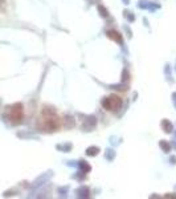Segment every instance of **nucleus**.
<instances>
[{
	"label": "nucleus",
	"instance_id": "nucleus-5",
	"mask_svg": "<svg viewBox=\"0 0 176 199\" xmlns=\"http://www.w3.org/2000/svg\"><path fill=\"white\" fill-rule=\"evenodd\" d=\"M95 125H97V118H95L94 115H89V117H86V119L83 121V130H85V132H90Z\"/></svg>",
	"mask_w": 176,
	"mask_h": 199
},
{
	"label": "nucleus",
	"instance_id": "nucleus-8",
	"mask_svg": "<svg viewBox=\"0 0 176 199\" xmlns=\"http://www.w3.org/2000/svg\"><path fill=\"white\" fill-rule=\"evenodd\" d=\"M160 126H162L163 132H166V133H172V130H174V125H172L168 119H163Z\"/></svg>",
	"mask_w": 176,
	"mask_h": 199
},
{
	"label": "nucleus",
	"instance_id": "nucleus-10",
	"mask_svg": "<svg viewBox=\"0 0 176 199\" xmlns=\"http://www.w3.org/2000/svg\"><path fill=\"white\" fill-rule=\"evenodd\" d=\"M72 147H73V145L69 143V142L68 143H62V145H56V149L62 151V153H68V151H70Z\"/></svg>",
	"mask_w": 176,
	"mask_h": 199
},
{
	"label": "nucleus",
	"instance_id": "nucleus-19",
	"mask_svg": "<svg viewBox=\"0 0 176 199\" xmlns=\"http://www.w3.org/2000/svg\"><path fill=\"white\" fill-rule=\"evenodd\" d=\"M66 193H68V187H60L58 189V194H61L62 197H66Z\"/></svg>",
	"mask_w": 176,
	"mask_h": 199
},
{
	"label": "nucleus",
	"instance_id": "nucleus-9",
	"mask_svg": "<svg viewBox=\"0 0 176 199\" xmlns=\"http://www.w3.org/2000/svg\"><path fill=\"white\" fill-rule=\"evenodd\" d=\"M78 166H80V169H81V173H83V174H86V173H89L91 170V166L87 163L86 161H83V159H81V161L78 162Z\"/></svg>",
	"mask_w": 176,
	"mask_h": 199
},
{
	"label": "nucleus",
	"instance_id": "nucleus-11",
	"mask_svg": "<svg viewBox=\"0 0 176 199\" xmlns=\"http://www.w3.org/2000/svg\"><path fill=\"white\" fill-rule=\"evenodd\" d=\"M98 153H100V147H97V146H90L86 149L87 157H95V155H98Z\"/></svg>",
	"mask_w": 176,
	"mask_h": 199
},
{
	"label": "nucleus",
	"instance_id": "nucleus-15",
	"mask_svg": "<svg viewBox=\"0 0 176 199\" xmlns=\"http://www.w3.org/2000/svg\"><path fill=\"white\" fill-rule=\"evenodd\" d=\"M98 12H100V15H101L102 17H109V11L106 9L103 5L98 4Z\"/></svg>",
	"mask_w": 176,
	"mask_h": 199
},
{
	"label": "nucleus",
	"instance_id": "nucleus-27",
	"mask_svg": "<svg viewBox=\"0 0 176 199\" xmlns=\"http://www.w3.org/2000/svg\"><path fill=\"white\" fill-rule=\"evenodd\" d=\"M172 146H174L175 149H176V142H172Z\"/></svg>",
	"mask_w": 176,
	"mask_h": 199
},
{
	"label": "nucleus",
	"instance_id": "nucleus-14",
	"mask_svg": "<svg viewBox=\"0 0 176 199\" xmlns=\"http://www.w3.org/2000/svg\"><path fill=\"white\" fill-rule=\"evenodd\" d=\"M65 128L66 129H69V128H74V118L72 117V115H66L65 117Z\"/></svg>",
	"mask_w": 176,
	"mask_h": 199
},
{
	"label": "nucleus",
	"instance_id": "nucleus-17",
	"mask_svg": "<svg viewBox=\"0 0 176 199\" xmlns=\"http://www.w3.org/2000/svg\"><path fill=\"white\" fill-rule=\"evenodd\" d=\"M138 7L139 8H150V2H147V0H140Z\"/></svg>",
	"mask_w": 176,
	"mask_h": 199
},
{
	"label": "nucleus",
	"instance_id": "nucleus-4",
	"mask_svg": "<svg viewBox=\"0 0 176 199\" xmlns=\"http://www.w3.org/2000/svg\"><path fill=\"white\" fill-rule=\"evenodd\" d=\"M53 177V173L52 171H48V173H44L42 175H40L37 179L35 180L33 183H32V187H33V189H37V187H40V186H42L44 183H46L48 180H49L50 178H52Z\"/></svg>",
	"mask_w": 176,
	"mask_h": 199
},
{
	"label": "nucleus",
	"instance_id": "nucleus-21",
	"mask_svg": "<svg viewBox=\"0 0 176 199\" xmlns=\"http://www.w3.org/2000/svg\"><path fill=\"white\" fill-rule=\"evenodd\" d=\"M166 72H167V77L170 81H172V78H171V73H170V65H166Z\"/></svg>",
	"mask_w": 176,
	"mask_h": 199
},
{
	"label": "nucleus",
	"instance_id": "nucleus-22",
	"mask_svg": "<svg viewBox=\"0 0 176 199\" xmlns=\"http://www.w3.org/2000/svg\"><path fill=\"white\" fill-rule=\"evenodd\" d=\"M164 198H170V199H175L176 198V194H166Z\"/></svg>",
	"mask_w": 176,
	"mask_h": 199
},
{
	"label": "nucleus",
	"instance_id": "nucleus-23",
	"mask_svg": "<svg viewBox=\"0 0 176 199\" xmlns=\"http://www.w3.org/2000/svg\"><path fill=\"white\" fill-rule=\"evenodd\" d=\"M124 29H126V32H127V37L131 39V31H130V28L129 27H124Z\"/></svg>",
	"mask_w": 176,
	"mask_h": 199
},
{
	"label": "nucleus",
	"instance_id": "nucleus-6",
	"mask_svg": "<svg viewBox=\"0 0 176 199\" xmlns=\"http://www.w3.org/2000/svg\"><path fill=\"white\" fill-rule=\"evenodd\" d=\"M76 193H77V197L78 198H89L90 190H89V187L82 186V187H80V189H77Z\"/></svg>",
	"mask_w": 176,
	"mask_h": 199
},
{
	"label": "nucleus",
	"instance_id": "nucleus-3",
	"mask_svg": "<svg viewBox=\"0 0 176 199\" xmlns=\"http://www.w3.org/2000/svg\"><path fill=\"white\" fill-rule=\"evenodd\" d=\"M102 106H103L106 110H118V109H120V106H122V98H119V97L115 94H111L102 100Z\"/></svg>",
	"mask_w": 176,
	"mask_h": 199
},
{
	"label": "nucleus",
	"instance_id": "nucleus-24",
	"mask_svg": "<svg viewBox=\"0 0 176 199\" xmlns=\"http://www.w3.org/2000/svg\"><path fill=\"white\" fill-rule=\"evenodd\" d=\"M68 165L69 166H73V167H74V166H78V163H76V161H69Z\"/></svg>",
	"mask_w": 176,
	"mask_h": 199
},
{
	"label": "nucleus",
	"instance_id": "nucleus-2",
	"mask_svg": "<svg viewBox=\"0 0 176 199\" xmlns=\"http://www.w3.org/2000/svg\"><path fill=\"white\" fill-rule=\"evenodd\" d=\"M24 117V106L21 102H16L11 106L9 109V119L13 125H17L21 122Z\"/></svg>",
	"mask_w": 176,
	"mask_h": 199
},
{
	"label": "nucleus",
	"instance_id": "nucleus-1",
	"mask_svg": "<svg viewBox=\"0 0 176 199\" xmlns=\"http://www.w3.org/2000/svg\"><path fill=\"white\" fill-rule=\"evenodd\" d=\"M42 115H44V129L48 132H54L60 128V118L56 115V112L52 108L44 106L42 109Z\"/></svg>",
	"mask_w": 176,
	"mask_h": 199
},
{
	"label": "nucleus",
	"instance_id": "nucleus-20",
	"mask_svg": "<svg viewBox=\"0 0 176 199\" xmlns=\"http://www.w3.org/2000/svg\"><path fill=\"white\" fill-rule=\"evenodd\" d=\"M111 88H114L117 90H127V85H113Z\"/></svg>",
	"mask_w": 176,
	"mask_h": 199
},
{
	"label": "nucleus",
	"instance_id": "nucleus-18",
	"mask_svg": "<svg viewBox=\"0 0 176 199\" xmlns=\"http://www.w3.org/2000/svg\"><path fill=\"white\" fill-rule=\"evenodd\" d=\"M123 80H124V81H129V80H130V73H129V70H127V69H124L122 72V81H123Z\"/></svg>",
	"mask_w": 176,
	"mask_h": 199
},
{
	"label": "nucleus",
	"instance_id": "nucleus-16",
	"mask_svg": "<svg viewBox=\"0 0 176 199\" xmlns=\"http://www.w3.org/2000/svg\"><path fill=\"white\" fill-rule=\"evenodd\" d=\"M123 16L126 17V19L129 20L130 23H133V21L135 20V16H134V13H131L130 11H124V12H123Z\"/></svg>",
	"mask_w": 176,
	"mask_h": 199
},
{
	"label": "nucleus",
	"instance_id": "nucleus-13",
	"mask_svg": "<svg viewBox=\"0 0 176 199\" xmlns=\"http://www.w3.org/2000/svg\"><path fill=\"white\" fill-rule=\"evenodd\" d=\"M159 146H160V149H162L164 153H170V151H171V145L168 142H166V141H160Z\"/></svg>",
	"mask_w": 176,
	"mask_h": 199
},
{
	"label": "nucleus",
	"instance_id": "nucleus-7",
	"mask_svg": "<svg viewBox=\"0 0 176 199\" xmlns=\"http://www.w3.org/2000/svg\"><path fill=\"white\" fill-rule=\"evenodd\" d=\"M106 35H107L109 39L114 40V41H117V43H122V35L118 33L117 31H107L106 32Z\"/></svg>",
	"mask_w": 176,
	"mask_h": 199
},
{
	"label": "nucleus",
	"instance_id": "nucleus-26",
	"mask_svg": "<svg viewBox=\"0 0 176 199\" xmlns=\"http://www.w3.org/2000/svg\"><path fill=\"white\" fill-rule=\"evenodd\" d=\"M123 3H124V4H129V3H130V0H123Z\"/></svg>",
	"mask_w": 176,
	"mask_h": 199
},
{
	"label": "nucleus",
	"instance_id": "nucleus-25",
	"mask_svg": "<svg viewBox=\"0 0 176 199\" xmlns=\"http://www.w3.org/2000/svg\"><path fill=\"white\" fill-rule=\"evenodd\" d=\"M170 162H171L172 165H175V163H176V157H175V155H172V157L170 158Z\"/></svg>",
	"mask_w": 176,
	"mask_h": 199
},
{
	"label": "nucleus",
	"instance_id": "nucleus-12",
	"mask_svg": "<svg viewBox=\"0 0 176 199\" xmlns=\"http://www.w3.org/2000/svg\"><path fill=\"white\" fill-rule=\"evenodd\" d=\"M105 157H106V159L107 161H113V159L115 158V151H114V149H106L105 150Z\"/></svg>",
	"mask_w": 176,
	"mask_h": 199
}]
</instances>
